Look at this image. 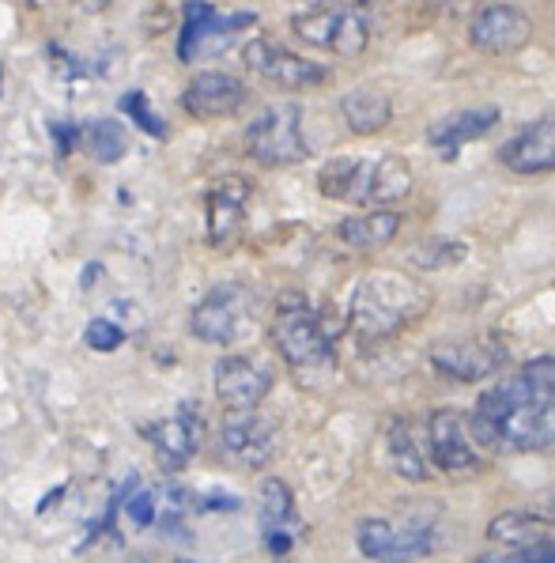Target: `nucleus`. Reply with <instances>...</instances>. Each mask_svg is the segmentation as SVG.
I'll return each instance as SVG.
<instances>
[{"instance_id": "nucleus-6", "label": "nucleus", "mask_w": 555, "mask_h": 563, "mask_svg": "<svg viewBox=\"0 0 555 563\" xmlns=\"http://www.w3.org/2000/svg\"><path fill=\"white\" fill-rule=\"evenodd\" d=\"M254 318V296L242 284H215L208 296L193 307L189 329L197 341L231 344L246 333V322Z\"/></svg>"}, {"instance_id": "nucleus-21", "label": "nucleus", "mask_w": 555, "mask_h": 563, "mask_svg": "<svg viewBox=\"0 0 555 563\" xmlns=\"http://www.w3.org/2000/svg\"><path fill=\"white\" fill-rule=\"evenodd\" d=\"M404 216L397 208H367V212H355L348 220H341L336 228V239L348 250H359V254H370V250L389 246L397 235H401Z\"/></svg>"}, {"instance_id": "nucleus-18", "label": "nucleus", "mask_w": 555, "mask_h": 563, "mask_svg": "<svg viewBox=\"0 0 555 563\" xmlns=\"http://www.w3.org/2000/svg\"><path fill=\"white\" fill-rule=\"evenodd\" d=\"M502 121L499 107H465L454 110V114H442L439 121L428 125V144L435 148L442 159H454L457 152L468 148V144L484 141Z\"/></svg>"}, {"instance_id": "nucleus-13", "label": "nucleus", "mask_w": 555, "mask_h": 563, "mask_svg": "<svg viewBox=\"0 0 555 563\" xmlns=\"http://www.w3.org/2000/svg\"><path fill=\"white\" fill-rule=\"evenodd\" d=\"M428 446L431 457L442 473L449 476H473L480 473V454H476V439L468 431V420L454 409H439L428 416Z\"/></svg>"}, {"instance_id": "nucleus-26", "label": "nucleus", "mask_w": 555, "mask_h": 563, "mask_svg": "<svg viewBox=\"0 0 555 563\" xmlns=\"http://www.w3.org/2000/svg\"><path fill=\"white\" fill-rule=\"evenodd\" d=\"M465 257H468V246H465L462 239L435 235V239H423L420 246H412L409 265L420 268V273H442V268L462 265Z\"/></svg>"}, {"instance_id": "nucleus-4", "label": "nucleus", "mask_w": 555, "mask_h": 563, "mask_svg": "<svg viewBox=\"0 0 555 563\" xmlns=\"http://www.w3.org/2000/svg\"><path fill=\"white\" fill-rule=\"evenodd\" d=\"M291 31L307 46L336 57H363L370 46V12L363 0H344L329 8H307L291 20Z\"/></svg>"}, {"instance_id": "nucleus-2", "label": "nucleus", "mask_w": 555, "mask_h": 563, "mask_svg": "<svg viewBox=\"0 0 555 563\" xmlns=\"http://www.w3.org/2000/svg\"><path fill=\"white\" fill-rule=\"evenodd\" d=\"M423 307H428V296L412 280L397 273H375L355 284L348 322L363 341H386L415 322Z\"/></svg>"}, {"instance_id": "nucleus-23", "label": "nucleus", "mask_w": 555, "mask_h": 563, "mask_svg": "<svg viewBox=\"0 0 555 563\" xmlns=\"http://www.w3.org/2000/svg\"><path fill=\"white\" fill-rule=\"evenodd\" d=\"M386 454H389V465L401 481H412V484H423L431 476V465H428V454L420 450L412 435V423L404 416H393L386 428Z\"/></svg>"}, {"instance_id": "nucleus-11", "label": "nucleus", "mask_w": 555, "mask_h": 563, "mask_svg": "<svg viewBox=\"0 0 555 563\" xmlns=\"http://www.w3.org/2000/svg\"><path fill=\"white\" fill-rule=\"evenodd\" d=\"M431 367L449 383H484L507 363V349L491 336H473V341H442L428 352Z\"/></svg>"}, {"instance_id": "nucleus-17", "label": "nucleus", "mask_w": 555, "mask_h": 563, "mask_svg": "<svg viewBox=\"0 0 555 563\" xmlns=\"http://www.w3.org/2000/svg\"><path fill=\"white\" fill-rule=\"evenodd\" d=\"M273 389V371L249 356H223L215 363V397L227 409H257Z\"/></svg>"}, {"instance_id": "nucleus-30", "label": "nucleus", "mask_w": 555, "mask_h": 563, "mask_svg": "<svg viewBox=\"0 0 555 563\" xmlns=\"http://www.w3.org/2000/svg\"><path fill=\"white\" fill-rule=\"evenodd\" d=\"M125 515L133 518L136 526H155V518H159V510H155V492H147V488H141V484H129V492H125Z\"/></svg>"}, {"instance_id": "nucleus-9", "label": "nucleus", "mask_w": 555, "mask_h": 563, "mask_svg": "<svg viewBox=\"0 0 555 563\" xmlns=\"http://www.w3.org/2000/svg\"><path fill=\"white\" fill-rule=\"evenodd\" d=\"M242 60H246V68L254 76H262V80L276 84V88H288V91L322 88L329 76H333L322 65V60L299 57L295 49H284V46H276V42H268V38L246 42V49H242Z\"/></svg>"}, {"instance_id": "nucleus-34", "label": "nucleus", "mask_w": 555, "mask_h": 563, "mask_svg": "<svg viewBox=\"0 0 555 563\" xmlns=\"http://www.w3.org/2000/svg\"><path fill=\"white\" fill-rule=\"evenodd\" d=\"M302 8H329V4H344V0H299Z\"/></svg>"}, {"instance_id": "nucleus-19", "label": "nucleus", "mask_w": 555, "mask_h": 563, "mask_svg": "<svg viewBox=\"0 0 555 563\" xmlns=\"http://www.w3.org/2000/svg\"><path fill=\"white\" fill-rule=\"evenodd\" d=\"M246 201H249V181L238 175L223 178L220 186L208 194L204 228H208V242H212V246H227V242L238 239L242 220H246Z\"/></svg>"}, {"instance_id": "nucleus-12", "label": "nucleus", "mask_w": 555, "mask_h": 563, "mask_svg": "<svg viewBox=\"0 0 555 563\" xmlns=\"http://www.w3.org/2000/svg\"><path fill=\"white\" fill-rule=\"evenodd\" d=\"M499 163L518 178L555 175V110L533 118L510 141L499 144Z\"/></svg>"}, {"instance_id": "nucleus-29", "label": "nucleus", "mask_w": 555, "mask_h": 563, "mask_svg": "<svg viewBox=\"0 0 555 563\" xmlns=\"http://www.w3.org/2000/svg\"><path fill=\"white\" fill-rule=\"evenodd\" d=\"M121 110H125V114L133 118L147 136H155V141H163V136H167V125H163L159 114L152 110V102H147L144 91H129L125 99H121Z\"/></svg>"}, {"instance_id": "nucleus-35", "label": "nucleus", "mask_w": 555, "mask_h": 563, "mask_svg": "<svg viewBox=\"0 0 555 563\" xmlns=\"http://www.w3.org/2000/svg\"><path fill=\"white\" fill-rule=\"evenodd\" d=\"M442 8H462V4H468V0H439Z\"/></svg>"}, {"instance_id": "nucleus-32", "label": "nucleus", "mask_w": 555, "mask_h": 563, "mask_svg": "<svg viewBox=\"0 0 555 563\" xmlns=\"http://www.w3.org/2000/svg\"><path fill=\"white\" fill-rule=\"evenodd\" d=\"M514 563H555V537H544V541L529 544V549H518Z\"/></svg>"}, {"instance_id": "nucleus-36", "label": "nucleus", "mask_w": 555, "mask_h": 563, "mask_svg": "<svg viewBox=\"0 0 555 563\" xmlns=\"http://www.w3.org/2000/svg\"><path fill=\"white\" fill-rule=\"evenodd\" d=\"M476 563H502V560H499V556H480Z\"/></svg>"}, {"instance_id": "nucleus-24", "label": "nucleus", "mask_w": 555, "mask_h": 563, "mask_svg": "<svg viewBox=\"0 0 555 563\" xmlns=\"http://www.w3.org/2000/svg\"><path fill=\"white\" fill-rule=\"evenodd\" d=\"M544 537H548V522L529 510H502L488 522V541L507 544V549H529Z\"/></svg>"}, {"instance_id": "nucleus-37", "label": "nucleus", "mask_w": 555, "mask_h": 563, "mask_svg": "<svg viewBox=\"0 0 555 563\" xmlns=\"http://www.w3.org/2000/svg\"><path fill=\"white\" fill-rule=\"evenodd\" d=\"M181 563H189V560H181Z\"/></svg>"}, {"instance_id": "nucleus-7", "label": "nucleus", "mask_w": 555, "mask_h": 563, "mask_svg": "<svg viewBox=\"0 0 555 563\" xmlns=\"http://www.w3.org/2000/svg\"><path fill=\"white\" fill-rule=\"evenodd\" d=\"M355 544H359L363 556L375 563H415L435 552L439 533L428 522L393 526L386 518H367L355 530Z\"/></svg>"}, {"instance_id": "nucleus-15", "label": "nucleus", "mask_w": 555, "mask_h": 563, "mask_svg": "<svg viewBox=\"0 0 555 563\" xmlns=\"http://www.w3.org/2000/svg\"><path fill=\"white\" fill-rule=\"evenodd\" d=\"M249 102V88L231 73H201L189 80L186 95H181V110L197 121L208 118H231Z\"/></svg>"}, {"instance_id": "nucleus-28", "label": "nucleus", "mask_w": 555, "mask_h": 563, "mask_svg": "<svg viewBox=\"0 0 555 563\" xmlns=\"http://www.w3.org/2000/svg\"><path fill=\"white\" fill-rule=\"evenodd\" d=\"M518 383H522L536 401L555 405V356H536L518 371Z\"/></svg>"}, {"instance_id": "nucleus-5", "label": "nucleus", "mask_w": 555, "mask_h": 563, "mask_svg": "<svg viewBox=\"0 0 555 563\" xmlns=\"http://www.w3.org/2000/svg\"><path fill=\"white\" fill-rule=\"evenodd\" d=\"M246 155L262 167H295L310 155L302 136V107L299 102H276L262 110L246 129Z\"/></svg>"}, {"instance_id": "nucleus-22", "label": "nucleus", "mask_w": 555, "mask_h": 563, "mask_svg": "<svg viewBox=\"0 0 555 563\" xmlns=\"http://www.w3.org/2000/svg\"><path fill=\"white\" fill-rule=\"evenodd\" d=\"M341 114L355 136H378L393 125V99L381 88H355L341 99Z\"/></svg>"}, {"instance_id": "nucleus-16", "label": "nucleus", "mask_w": 555, "mask_h": 563, "mask_svg": "<svg viewBox=\"0 0 555 563\" xmlns=\"http://www.w3.org/2000/svg\"><path fill=\"white\" fill-rule=\"evenodd\" d=\"M201 435H204V420H201V412H197L193 405H181L175 416H167V420H155V423H147V428H144V439L155 446L163 470H181V465L197 454Z\"/></svg>"}, {"instance_id": "nucleus-3", "label": "nucleus", "mask_w": 555, "mask_h": 563, "mask_svg": "<svg viewBox=\"0 0 555 563\" xmlns=\"http://www.w3.org/2000/svg\"><path fill=\"white\" fill-rule=\"evenodd\" d=\"M273 344L284 363L299 375H314V371H325L333 363V333L325 329L322 314L295 291L276 302Z\"/></svg>"}, {"instance_id": "nucleus-14", "label": "nucleus", "mask_w": 555, "mask_h": 563, "mask_svg": "<svg viewBox=\"0 0 555 563\" xmlns=\"http://www.w3.org/2000/svg\"><path fill=\"white\" fill-rule=\"evenodd\" d=\"M220 443L238 465L262 470L276 454V428L254 409H231L220 428Z\"/></svg>"}, {"instance_id": "nucleus-27", "label": "nucleus", "mask_w": 555, "mask_h": 563, "mask_svg": "<svg viewBox=\"0 0 555 563\" xmlns=\"http://www.w3.org/2000/svg\"><path fill=\"white\" fill-rule=\"evenodd\" d=\"M295 522V496L280 476H268L262 484V526L265 533L273 530H291Z\"/></svg>"}, {"instance_id": "nucleus-31", "label": "nucleus", "mask_w": 555, "mask_h": 563, "mask_svg": "<svg viewBox=\"0 0 555 563\" xmlns=\"http://www.w3.org/2000/svg\"><path fill=\"white\" fill-rule=\"evenodd\" d=\"M84 341H88V349L95 352H114L125 344V329L114 325L110 318H95V322H88V329H84Z\"/></svg>"}, {"instance_id": "nucleus-8", "label": "nucleus", "mask_w": 555, "mask_h": 563, "mask_svg": "<svg viewBox=\"0 0 555 563\" xmlns=\"http://www.w3.org/2000/svg\"><path fill=\"white\" fill-rule=\"evenodd\" d=\"M529 38H533V20L518 4H507V0L480 4L473 12V20H468V46L488 57L522 54Z\"/></svg>"}, {"instance_id": "nucleus-1", "label": "nucleus", "mask_w": 555, "mask_h": 563, "mask_svg": "<svg viewBox=\"0 0 555 563\" xmlns=\"http://www.w3.org/2000/svg\"><path fill=\"white\" fill-rule=\"evenodd\" d=\"M476 446L488 450H552L555 446V405L536 401L514 378L484 389L468 416Z\"/></svg>"}, {"instance_id": "nucleus-25", "label": "nucleus", "mask_w": 555, "mask_h": 563, "mask_svg": "<svg viewBox=\"0 0 555 563\" xmlns=\"http://www.w3.org/2000/svg\"><path fill=\"white\" fill-rule=\"evenodd\" d=\"M80 141L88 144V152L99 163H118L125 155L129 141H125V129H121L118 118H95L84 121L80 125Z\"/></svg>"}, {"instance_id": "nucleus-10", "label": "nucleus", "mask_w": 555, "mask_h": 563, "mask_svg": "<svg viewBox=\"0 0 555 563\" xmlns=\"http://www.w3.org/2000/svg\"><path fill=\"white\" fill-rule=\"evenodd\" d=\"M257 23L254 12H238V15H220L215 4H204V0H186V20H181V34H178V57L186 60H201L220 54L223 46L238 34L242 27Z\"/></svg>"}, {"instance_id": "nucleus-33", "label": "nucleus", "mask_w": 555, "mask_h": 563, "mask_svg": "<svg viewBox=\"0 0 555 563\" xmlns=\"http://www.w3.org/2000/svg\"><path fill=\"white\" fill-rule=\"evenodd\" d=\"M76 4H80L84 12H102V8H110V0H76Z\"/></svg>"}, {"instance_id": "nucleus-20", "label": "nucleus", "mask_w": 555, "mask_h": 563, "mask_svg": "<svg viewBox=\"0 0 555 563\" xmlns=\"http://www.w3.org/2000/svg\"><path fill=\"white\" fill-rule=\"evenodd\" d=\"M370 170H375V159H363V155H333V159L318 170V189H322L329 201H348V205L367 208Z\"/></svg>"}]
</instances>
